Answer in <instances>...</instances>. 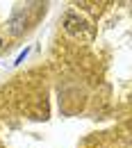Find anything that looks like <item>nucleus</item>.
<instances>
[{"label":"nucleus","instance_id":"1","mask_svg":"<svg viewBox=\"0 0 132 148\" xmlns=\"http://www.w3.org/2000/svg\"><path fill=\"white\" fill-rule=\"evenodd\" d=\"M25 55H27V50H25V53H21V55H18V59H16V64H21V62L25 59Z\"/></svg>","mask_w":132,"mask_h":148}]
</instances>
